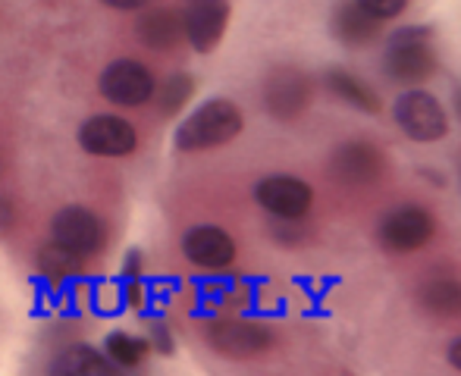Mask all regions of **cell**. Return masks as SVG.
Instances as JSON below:
<instances>
[{"label":"cell","mask_w":461,"mask_h":376,"mask_svg":"<svg viewBox=\"0 0 461 376\" xmlns=\"http://www.w3.org/2000/svg\"><path fill=\"white\" fill-rule=\"evenodd\" d=\"M245 129L242 110L230 101V97H211V101L198 103L192 113L179 122L173 145L183 154H198V151H213L223 148L230 141H236Z\"/></svg>","instance_id":"1"},{"label":"cell","mask_w":461,"mask_h":376,"mask_svg":"<svg viewBox=\"0 0 461 376\" xmlns=\"http://www.w3.org/2000/svg\"><path fill=\"white\" fill-rule=\"evenodd\" d=\"M439 60L433 50V31L427 25H402L389 35L383 73L402 85H424L437 73Z\"/></svg>","instance_id":"2"},{"label":"cell","mask_w":461,"mask_h":376,"mask_svg":"<svg viewBox=\"0 0 461 376\" xmlns=\"http://www.w3.org/2000/svg\"><path fill=\"white\" fill-rule=\"evenodd\" d=\"M50 242L57 248L88 261V257L101 255L104 245H107V226L95 210H88L82 204H69L60 207L54 213V219H50Z\"/></svg>","instance_id":"3"},{"label":"cell","mask_w":461,"mask_h":376,"mask_svg":"<svg viewBox=\"0 0 461 376\" xmlns=\"http://www.w3.org/2000/svg\"><path fill=\"white\" fill-rule=\"evenodd\" d=\"M393 120L418 145H433L449 132V116H446L443 103L424 88H408V92L395 97Z\"/></svg>","instance_id":"4"},{"label":"cell","mask_w":461,"mask_h":376,"mask_svg":"<svg viewBox=\"0 0 461 376\" xmlns=\"http://www.w3.org/2000/svg\"><path fill=\"white\" fill-rule=\"evenodd\" d=\"M97 92L104 101L116 103V107H145L154 94H158V82L154 73L141 60L132 57H116L104 67L101 79H97Z\"/></svg>","instance_id":"5"},{"label":"cell","mask_w":461,"mask_h":376,"mask_svg":"<svg viewBox=\"0 0 461 376\" xmlns=\"http://www.w3.org/2000/svg\"><path fill=\"white\" fill-rule=\"evenodd\" d=\"M437 236V217L420 204H402L383 217L376 238L389 255H411Z\"/></svg>","instance_id":"6"},{"label":"cell","mask_w":461,"mask_h":376,"mask_svg":"<svg viewBox=\"0 0 461 376\" xmlns=\"http://www.w3.org/2000/svg\"><path fill=\"white\" fill-rule=\"evenodd\" d=\"M79 148L92 157H129L139 148V129L116 113H95L79 126Z\"/></svg>","instance_id":"7"},{"label":"cell","mask_w":461,"mask_h":376,"mask_svg":"<svg viewBox=\"0 0 461 376\" xmlns=\"http://www.w3.org/2000/svg\"><path fill=\"white\" fill-rule=\"evenodd\" d=\"M255 201L274 219H304L314 204V188L289 173H274L255 185Z\"/></svg>","instance_id":"8"},{"label":"cell","mask_w":461,"mask_h":376,"mask_svg":"<svg viewBox=\"0 0 461 376\" xmlns=\"http://www.w3.org/2000/svg\"><path fill=\"white\" fill-rule=\"evenodd\" d=\"M311 97H314L311 76L295 67H276L264 79V107L274 120H298L311 107Z\"/></svg>","instance_id":"9"},{"label":"cell","mask_w":461,"mask_h":376,"mask_svg":"<svg viewBox=\"0 0 461 376\" xmlns=\"http://www.w3.org/2000/svg\"><path fill=\"white\" fill-rule=\"evenodd\" d=\"M230 0H188L183 10V35L198 54H211L230 25Z\"/></svg>","instance_id":"10"},{"label":"cell","mask_w":461,"mask_h":376,"mask_svg":"<svg viewBox=\"0 0 461 376\" xmlns=\"http://www.w3.org/2000/svg\"><path fill=\"white\" fill-rule=\"evenodd\" d=\"M183 255L192 267L220 273V270H230L236 261V242L223 226L201 223L183 236Z\"/></svg>","instance_id":"11"},{"label":"cell","mask_w":461,"mask_h":376,"mask_svg":"<svg viewBox=\"0 0 461 376\" xmlns=\"http://www.w3.org/2000/svg\"><path fill=\"white\" fill-rule=\"evenodd\" d=\"M330 173L342 185H374L383 176V154L367 141H346L342 148H336L333 160H330Z\"/></svg>","instance_id":"12"},{"label":"cell","mask_w":461,"mask_h":376,"mask_svg":"<svg viewBox=\"0 0 461 376\" xmlns=\"http://www.w3.org/2000/svg\"><path fill=\"white\" fill-rule=\"evenodd\" d=\"M211 345L226 358H255L274 345V336L267 327L251 320H226L211 327Z\"/></svg>","instance_id":"13"},{"label":"cell","mask_w":461,"mask_h":376,"mask_svg":"<svg viewBox=\"0 0 461 376\" xmlns=\"http://www.w3.org/2000/svg\"><path fill=\"white\" fill-rule=\"evenodd\" d=\"M380 19H374L370 13L361 10L355 0H342L330 16V31L339 44L346 48H367L380 38Z\"/></svg>","instance_id":"14"},{"label":"cell","mask_w":461,"mask_h":376,"mask_svg":"<svg viewBox=\"0 0 461 376\" xmlns=\"http://www.w3.org/2000/svg\"><path fill=\"white\" fill-rule=\"evenodd\" d=\"M135 35L145 48L151 50H170L183 41V13L173 6H154L145 10L135 22Z\"/></svg>","instance_id":"15"},{"label":"cell","mask_w":461,"mask_h":376,"mask_svg":"<svg viewBox=\"0 0 461 376\" xmlns=\"http://www.w3.org/2000/svg\"><path fill=\"white\" fill-rule=\"evenodd\" d=\"M327 85H330V92H333L336 97H342V101H346L348 107L358 110V113L376 116L383 110L380 94H376L374 88L367 85V82H361L358 76L346 73V69H330V73H327Z\"/></svg>","instance_id":"16"},{"label":"cell","mask_w":461,"mask_h":376,"mask_svg":"<svg viewBox=\"0 0 461 376\" xmlns=\"http://www.w3.org/2000/svg\"><path fill=\"white\" fill-rule=\"evenodd\" d=\"M110 371H113L110 358L92 345L63 348V352L54 358V364H50V373H60V376H101Z\"/></svg>","instance_id":"17"},{"label":"cell","mask_w":461,"mask_h":376,"mask_svg":"<svg viewBox=\"0 0 461 376\" xmlns=\"http://www.w3.org/2000/svg\"><path fill=\"white\" fill-rule=\"evenodd\" d=\"M104 354H107L113 367H139V364H145V358L151 354V342L141 339V336L116 329V333H110L107 342H104Z\"/></svg>","instance_id":"18"},{"label":"cell","mask_w":461,"mask_h":376,"mask_svg":"<svg viewBox=\"0 0 461 376\" xmlns=\"http://www.w3.org/2000/svg\"><path fill=\"white\" fill-rule=\"evenodd\" d=\"M420 304L437 317H461V282L439 280L420 291Z\"/></svg>","instance_id":"19"},{"label":"cell","mask_w":461,"mask_h":376,"mask_svg":"<svg viewBox=\"0 0 461 376\" xmlns=\"http://www.w3.org/2000/svg\"><path fill=\"white\" fill-rule=\"evenodd\" d=\"M82 264H86L82 257L57 248L54 242H50L48 248L38 255V267H41V273L48 276V280H54V282H63V280H73V276H79Z\"/></svg>","instance_id":"20"},{"label":"cell","mask_w":461,"mask_h":376,"mask_svg":"<svg viewBox=\"0 0 461 376\" xmlns=\"http://www.w3.org/2000/svg\"><path fill=\"white\" fill-rule=\"evenodd\" d=\"M194 92V79L188 73H176L167 79V85H160V113L173 116L176 110L185 107V101Z\"/></svg>","instance_id":"21"},{"label":"cell","mask_w":461,"mask_h":376,"mask_svg":"<svg viewBox=\"0 0 461 376\" xmlns=\"http://www.w3.org/2000/svg\"><path fill=\"white\" fill-rule=\"evenodd\" d=\"M365 13H370L380 22H389V19L402 16L408 10V0H355Z\"/></svg>","instance_id":"22"},{"label":"cell","mask_w":461,"mask_h":376,"mask_svg":"<svg viewBox=\"0 0 461 376\" xmlns=\"http://www.w3.org/2000/svg\"><path fill=\"white\" fill-rule=\"evenodd\" d=\"M274 238L279 245H302L308 242V229H302V219H276L274 223Z\"/></svg>","instance_id":"23"},{"label":"cell","mask_w":461,"mask_h":376,"mask_svg":"<svg viewBox=\"0 0 461 376\" xmlns=\"http://www.w3.org/2000/svg\"><path fill=\"white\" fill-rule=\"evenodd\" d=\"M151 348L154 352H160V354H173V336H170V329H167V323H154L151 327Z\"/></svg>","instance_id":"24"},{"label":"cell","mask_w":461,"mask_h":376,"mask_svg":"<svg viewBox=\"0 0 461 376\" xmlns=\"http://www.w3.org/2000/svg\"><path fill=\"white\" fill-rule=\"evenodd\" d=\"M13 219H16V210H13L10 198L0 194V236H6V232L13 229Z\"/></svg>","instance_id":"25"},{"label":"cell","mask_w":461,"mask_h":376,"mask_svg":"<svg viewBox=\"0 0 461 376\" xmlns=\"http://www.w3.org/2000/svg\"><path fill=\"white\" fill-rule=\"evenodd\" d=\"M104 6H110V10H120V13H132V10H141V6L148 4V0H101Z\"/></svg>","instance_id":"26"},{"label":"cell","mask_w":461,"mask_h":376,"mask_svg":"<svg viewBox=\"0 0 461 376\" xmlns=\"http://www.w3.org/2000/svg\"><path fill=\"white\" fill-rule=\"evenodd\" d=\"M446 358H449V364L456 367V371L461 373V336H458V339L449 345V352H446Z\"/></svg>","instance_id":"27"},{"label":"cell","mask_w":461,"mask_h":376,"mask_svg":"<svg viewBox=\"0 0 461 376\" xmlns=\"http://www.w3.org/2000/svg\"><path fill=\"white\" fill-rule=\"evenodd\" d=\"M456 113H458V120H461V88L456 92Z\"/></svg>","instance_id":"28"},{"label":"cell","mask_w":461,"mask_h":376,"mask_svg":"<svg viewBox=\"0 0 461 376\" xmlns=\"http://www.w3.org/2000/svg\"><path fill=\"white\" fill-rule=\"evenodd\" d=\"M0 173H4V160H0Z\"/></svg>","instance_id":"29"}]
</instances>
